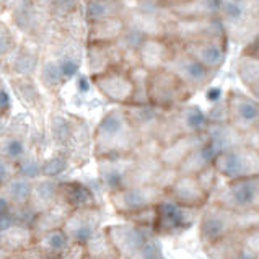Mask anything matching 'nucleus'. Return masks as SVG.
<instances>
[{
	"instance_id": "obj_10",
	"label": "nucleus",
	"mask_w": 259,
	"mask_h": 259,
	"mask_svg": "<svg viewBox=\"0 0 259 259\" xmlns=\"http://www.w3.org/2000/svg\"><path fill=\"white\" fill-rule=\"evenodd\" d=\"M147 228L137 227V225H116L106 228V235L111 241V245L114 246L117 254L131 259L137 251L145 245V241L149 240V236L145 235Z\"/></svg>"
},
{
	"instance_id": "obj_19",
	"label": "nucleus",
	"mask_w": 259,
	"mask_h": 259,
	"mask_svg": "<svg viewBox=\"0 0 259 259\" xmlns=\"http://www.w3.org/2000/svg\"><path fill=\"white\" fill-rule=\"evenodd\" d=\"M39 77L44 88L49 92H57L65 82L61 64L56 57L46 56L39 64Z\"/></svg>"
},
{
	"instance_id": "obj_25",
	"label": "nucleus",
	"mask_w": 259,
	"mask_h": 259,
	"mask_svg": "<svg viewBox=\"0 0 259 259\" xmlns=\"http://www.w3.org/2000/svg\"><path fill=\"white\" fill-rule=\"evenodd\" d=\"M77 12H80V0H59V2L49 7L46 13L51 20L62 23L64 20H67Z\"/></svg>"
},
{
	"instance_id": "obj_31",
	"label": "nucleus",
	"mask_w": 259,
	"mask_h": 259,
	"mask_svg": "<svg viewBox=\"0 0 259 259\" xmlns=\"http://www.w3.org/2000/svg\"><path fill=\"white\" fill-rule=\"evenodd\" d=\"M10 106H12L10 95H9V92L5 90V87L0 83V114H2V116L9 114Z\"/></svg>"
},
{
	"instance_id": "obj_36",
	"label": "nucleus",
	"mask_w": 259,
	"mask_h": 259,
	"mask_svg": "<svg viewBox=\"0 0 259 259\" xmlns=\"http://www.w3.org/2000/svg\"><path fill=\"white\" fill-rule=\"evenodd\" d=\"M5 129H7V116L0 114V136L5 134Z\"/></svg>"
},
{
	"instance_id": "obj_16",
	"label": "nucleus",
	"mask_w": 259,
	"mask_h": 259,
	"mask_svg": "<svg viewBox=\"0 0 259 259\" xmlns=\"http://www.w3.org/2000/svg\"><path fill=\"white\" fill-rule=\"evenodd\" d=\"M56 202H59V184L54 183L53 180L38 181L33 186L31 197H29V204L33 205V209L36 212H44L51 209Z\"/></svg>"
},
{
	"instance_id": "obj_15",
	"label": "nucleus",
	"mask_w": 259,
	"mask_h": 259,
	"mask_svg": "<svg viewBox=\"0 0 259 259\" xmlns=\"http://www.w3.org/2000/svg\"><path fill=\"white\" fill-rule=\"evenodd\" d=\"M36 241V235L31 227L15 224L9 230L0 233V246L9 249L10 253L15 251H25Z\"/></svg>"
},
{
	"instance_id": "obj_27",
	"label": "nucleus",
	"mask_w": 259,
	"mask_h": 259,
	"mask_svg": "<svg viewBox=\"0 0 259 259\" xmlns=\"http://www.w3.org/2000/svg\"><path fill=\"white\" fill-rule=\"evenodd\" d=\"M69 166V158L64 157V155H54V157H51L49 160H46L41 166V175L46 176V178H54V176H59L62 175L65 169Z\"/></svg>"
},
{
	"instance_id": "obj_34",
	"label": "nucleus",
	"mask_w": 259,
	"mask_h": 259,
	"mask_svg": "<svg viewBox=\"0 0 259 259\" xmlns=\"http://www.w3.org/2000/svg\"><path fill=\"white\" fill-rule=\"evenodd\" d=\"M12 209V204L10 201L7 199V196L4 194V191L0 192V213H5V212H9Z\"/></svg>"
},
{
	"instance_id": "obj_9",
	"label": "nucleus",
	"mask_w": 259,
	"mask_h": 259,
	"mask_svg": "<svg viewBox=\"0 0 259 259\" xmlns=\"http://www.w3.org/2000/svg\"><path fill=\"white\" fill-rule=\"evenodd\" d=\"M100 220H101V215L96 207L72 210L67 220H65V224L62 225V230L69 236L70 243L83 246L85 243L98 232Z\"/></svg>"
},
{
	"instance_id": "obj_12",
	"label": "nucleus",
	"mask_w": 259,
	"mask_h": 259,
	"mask_svg": "<svg viewBox=\"0 0 259 259\" xmlns=\"http://www.w3.org/2000/svg\"><path fill=\"white\" fill-rule=\"evenodd\" d=\"M12 20H13V25L17 26L21 33L34 38V36L42 34V31L48 26V20L51 18L48 17L46 12L36 5L34 0H29L28 4L21 5L20 9L12 12Z\"/></svg>"
},
{
	"instance_id": "obj_6",
	"label": "nucleus",
	"mask_w": 259,
	"mask_h": 259,
	"mask_svg": "<svg viewBox=\"0 0 259 259\" xmlns=\"http://www.w3.org/2000/svg\"><path fill=\"white\" fill-rule=\"evenodd\" d=\"M199 213L196 209H188L165 197L157 204V220L153 225V233L158 235H175L188 230Z\"/></svg>"
},
{
	"instance_id": "obj_26",
	"label": "nucleus",
	"mask_w": 259,
	"mask_h": 259,
	"mask_svg": "<svg viewBox=\"0 0 259 259\" xmlns=\"http://www.w3.org/2000/svg\"><path fill=\"white\" fill-rule=\"evenodd\" d=\"M15 165H17V175L21 176V178H26V180H29V181L34 180V178L41 176L42 163L36 157H33V155L26 153L25 157L21 160H18Z\"/></svg>"
},
{
	"instance_id": "obj_8",
	"label": "nucleus",
	"mask_w": 259,
	"mask_h": 259,
	"mask_svg": "<svg viewBox=\"0 0 259 259\" xmlns=\"http://www.w3.org/2000/svg\"><path fill=\"white\" fill-rule=\"evenodd\" d=\"M166 197L183 207H188V209L202 210L209 202L210 194L199 183L197 176L178 175L171 186L166 189Z\"/></svg>"
},
{
	"instance_id": "obj_33",
	"label": "nucleus",
	"mask_w": 259,
	"mask_h": 259,
	"mask_svg": "<svg viewBox=\"0 0 259 259\" xmlns=\"http://www.w3.org/2000/svg\"><path fill=\"white\" fill-rule=\"evenodd\" d=\"M29 0H0V4H2V9L4 10H9V12H13L20 9L21 5L28 4Z\"/></svg>"
},
{
	"instance_id": "obj_23",
	"label": "nucleus",
	"mask_w": 259,
	"mask_h": 259,
	"mask_svg": "<svg viewBox=\"0 0 259 259\" xmlns=\"http://www.w3.org/2000/svg\"><path fill=\"white\" fill-rule=\"evenodd\" d=\"M26 155V145L23 139L13 134L0 136V158L17 163Z\"/></svg>"
},
{
	"instance_id": "obj_5",
	"label": "nucleus",
	"mask_w": 259,
	"mask_h": 259,
	"mask_svg": "<svg viewBox=\"0 0 259 259\" xmlns=\"http://www.w3.org/2000/svg\"><path fill=\"white\" fill-rule=\"evenodd\" d=\"M111 202L121 215L144 210L153 207L166 197V191L155 184H142V186H127L111 192Z\"/></svg>"
},
{
	"instance_id": "obj_3",
	"label": "nucleus",
	"mask_w": 259,
	"mask_h": 259,
	"mask_svg": "<svg viewBox=\"0 0 259 259\" xmlns=\"http://www.w3.org/2000/svg\"><path fill=\"white\" fill-rule=\"evenodd\" d=\"M213 202L241 215L259 212V176L230 180L217 191Z\"/></svg>"
},
{
	"instance_id": "obj_11",
	"label": "nucleus",
	"mask_w": 259,
	"mask_h": 259,
	"mask_svg": "<svg viewBox=\"0 0 259 259\" xmlns=\"http://www.w3.org/2000/svg\"><path fill=\"white\" fill-rule=\"evenodd\" d=\"M238 73L243 85L259 101V34L253 36V39L241 51Z\"/></svg>"
},
{
	"instance_id": "obj_35",
	"label": "nucleus",
	"mask_w": 259,
	"mask_h": 259,
	"mask_svg": "<svg viewBox=\"0 0 259 259\" xmlns=\"http://www.w3.org/2000/svg\"><path fill=\"white\" fill-rule=\"evenodd\" d=\"M36 5L39 7V9H42L44 12H48V9L51 5H54L56 2H59V0H34Z\"/></svg>"
},
{
	"instance_id": "obj_7",
	"label": "nucleus",
	"mask_w": 259,
	"mask_h": 259,
	"mask_svg": "<svg viewBox=\"0 0 259 259\" xmlns=\"http://www.w3.org/2000/svg\"><path fill=\"white\" fill-rule=\"evenodd\" d=\"M92 82L103 96L111 103L121 106H131L132 103V82L129 75L119 69H108L92 77Z\"/></svg>"
},
{
	"instance_id": "obj_17",
	"label": "nucleus",
	"mask_w": 259,
	"mask_h": 259,
	"mask_svg": "<svg viewBox=\"0 0 259 259\" xmlns=\"http://www.w3.org/2000/svg\"><path fill=\"white\" fill-rule=\"evenodd\" d=\"M227 7L236 13L228 18L241 20L243 29H256L259 34V0H227Z\"/></svg>"
},
{
	"instance_id": "obj_30",
	"label": "nucleus",
	"mask_w": 259,
	"mask_h": 259,
	"mask_svg": "<svg viewBox=\"0 0 259 259\" xmlns=\"http://www.w3.org/2000/svg\"><path fill=\"white\" fill-rule=\"evenodd\" d=\"M13 176H17V165L0 158V188H4Z\"/></svg>"
},
{
	"instance_id": "obj_2",
	"label": "nucleus",
	"mask_w": 259,
	"mask_h": 259,
	"mask_svg": "<svg viewBox=\"0 0 259 259\" xmlns=\"http://www.w3.org/2000/svg\"><path fill=\"white\" fill-rule=\"evenodd\" d=\"M212 165L217 175L228 181L259 176V152L245 142L240 134V140L235 145L213 155Z\"/></svg>"
},
{
	"instance_id": "obj_4",
	"label": "nucleus",
	"mask_w": 259,
	"mask_h": 259,
	"mask_svg": "<svg viewBox=\"0 0 259 259\" xmlns=\"http://www.w3.org/2000/svg\"><path fill=\"white\" fill-rule=\"evenodd\" d=\"M251 213L246 215H241V213L232 212L227 207H222L215 202L207 204L205 210L201 217V241L202 246L210 245V243H215L222 238H225L227 235H230L236 232L238 228H241V220L246 219Z\"/></svg>"
},
{
	"instance_id": "obj_20",
	"label": "nucleus",
	"mask_w": 259,
	"mask_h": 259,
	"mask_svg": "<svg viewBox=\"0 0 259 259\" xmlns=\"http://www.w3.org/2000/svg\"><path fill=\"white\" fill-rule=\"evenodd\" d=\"M36 241H38V248L41 254H62L70 243L69 236L65 235L62 228L44 233L38 236Z\"/></svg>"
},
{
	"instance_id": "obj_28",
	"label": "nucleus",
	"mask_w": 259,
	"mask_h": 259,
	"mask_svg": "<svg viewBox=\"0 0 259 259\" xmlns=\"http://www.w3.org/2000/svg\"><path fill=\"white\" fill-rule=\"evenodd\" d=\"M17 48V39L10 28L0 21V59H5L12 51Z\"/></svg>"
},
{
	"instance_id": "obj_21",
	"label": "nucleus",
	"mask_w": 259,
	"mask_h": 259,
	"mask_svg": "<svg viewBox=\"0 0 259 259\" xmlns=\"http://www.w3.org/2000/svg\"><path fill=\"white\" fill-rule=\"evenodd\" d=\"M13 90L23 105L33 109L39 108L41 93H39L38 85L33 82L31 77H17L13 80Z\"/></svg>"
},
{
	"instance_id": "obj_14",
	"label": "nucleus",
	"mask_w": 259,
	"mask_h": 259,
	"mask_svg": "<svg viewBox=\"0 0 259 259\" xmlns=\"http://www.w3.org/2000/svg\"><path fill=\"white\" fill-rule=\"evenodd\" d=\"M59 201L65 204L70 210L90 209L95 205V196L85 184L78 181L59 183Z\"/></svg>"
},
{
	"instance_id": "obj_40",
	"label": "nucleus",
	"mask_w": 259,
	"mask_h": 259,
	"mask_svg": "<svg viewBox=\"0 0 259 259\" xmlns=\"http://www.w3.org/2000/svg\"><path fill=\"white\" fill-rule=\"evenodd\" d=\"M0 12H4V9H2V4H0Z\"/></svg>"
},
{
	"instance_id": "obj_22",
	"label": "nucleus",
	"mask_w": 259,
	"mask_h": 259,
	"mask_svg": "<svg viewBox=\"0 0 259 259\" xmlns=\"http://www.w3.org/2000/svg\"><path fill=\"white\" fill-rule=\"evenodd\" d=\"M31 191L33 186L29 180L21 176H13L12 180L4 186V194L7 196V199L10 201L12 205H21L29 202V197H31Z\"/></svg>"
},
{
	"instance_id": "obj_13",
	"label": "nucleus",
	"mask_w": 259,
	"mask_h": 259,
	"mask_svg": "<svg viewBox=\"0 0 259 259\" xmlns=\"http://www.w3.org/2000/svg\"><path fill=\"white\" fill-rule=\"evenodd\" d=\"M7 69L15 77H33L39 69L41 59L34 49L28 46H17L5 57Z\"/></svg>"
},
{
	"instance_id": "obj_1",
	"label": "nucleus",
	"mask_w": 259,
	"mask_h": 259,
	"mask_svg": "<svg viewBox=\"0 0 259 259\" xmlns=\"http://www.w3.org/2000/svg\"><path fill=\"white\" fill-rule=\"evenodd\" d=\"M93 142L95 155L98 160H108L132 155L139 149L142 139L131 124L124 108H119L109 111L100 121L95 131Z\"/></svg>"
},
{
	"instance_id": "obj_38",
	"label": "nucleus",
	"mask_w": 259,
	"mask_h": 259,
	"mask_svg": "<svg viewBox=\"0 0 259 259\" xmlns=\"http://www.w3.org/2000/svg\"><path fill=\"white\" fill-rule=\"evenodd\" d=\"M39 259H62L61 254H41Z\"/></svg>"
},
{
	"instance_id": "obj_37",
	"label": "nucleus",
	"mask_w": 259,
	"mask_h": 259,
	"mask_svg": "<svg viewBox=\"0 0 259 259\" xmlns=\"http://www.w3.org/2000/svg\"><path fill=\"white\" fill-rule=\"evenodd\" d=\"M10 251L9 249H5L4 246H0V259H9L10 257Z\"/></svg>"
},
{
	"instance_id": "obj_32",
	"label": "nucleus",
	"mask_w": 259,
	"mask_h": 259,
	"mask_svg": "<svg viewBox=\"0 0 259 259\" xmlns=\"http://www.w3.org/2000/svg\"><path fill=\"white\" fill-rule=\"evenodd\" d=\"M15 224H17V222H15V217H13V213L10 210L5 212V213H0V233L7 232Z\"/></svg>"
},
{
	"instance_id": "obj_18",
	"label": "nucleus",
	"mask_w": 259,
	"mask_h": 259,
	"mask_svg": "<svg viewBox=\"0 0 259 259\" xmlns=\"http://www.w3.org/2000/svg\"><path fill=\"white\" fill-rule=\"evenodd\" d=\"M85 256L90 259H119L114 246L111 245L106 232H96L83 245Z\"/></svg>"
},
{
	"instance_id": "obj_29",
	"label": "nucleus",
	"mask_w": 259,
	"mask_h": 259,
	"mask_svg": "<svg viewBox=\"0 0 259 259\" xmlns=\"http://www.w3.org/2000/svg\"><path fill=\"white\" fill-rule=\"evenodd\" d=\"M131 259H165V257L161 254V248L158 245V241L153 238H149L145 241V245L140 248Z\"/></svg>"
},
{
	"instance_id": "obj_24",
	"label": "nucleus",
	"mask_w": 259,
	"mask_h": 259,
	"mask_svg": "<svg viewBox=\"0 0 259 259\" xmlns=\"http://www.w3.org/2000/svg\"><path fill=\"white\" fill-rule=\"evenodd\" d=\"M73 125L67 117L64 116H54L53 121H51V134H53V139L57 145L61 147H67L70 136H72V131H73Z\"/></svg>"
},
{
	"instance_id": "obj_39",
	"label": "nucleus",
	"mask_w": 259,
	"mask_h": 259,
	"mask_svg": "<svg viewBox=\"0 0 259 259\" xmlns=\"http://www.w3.org/2000/svg\"><path fill=\"white\" fill-rule=\"evenodd\" d=\"M87 78H80V83H78V87H80V90H82V88H83V90H87Z\"/></svg>"
}]
</instances>
